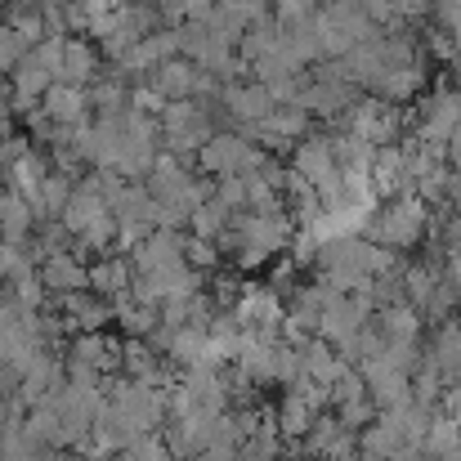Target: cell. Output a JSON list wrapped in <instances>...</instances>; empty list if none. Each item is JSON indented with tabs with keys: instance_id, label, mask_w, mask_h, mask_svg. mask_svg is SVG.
<instances>
[{
	"instance_id": "obj_24",
	"label": "cell",
	"mask_w": 461,
	"mask_h": 461,
	"mask_svg": "<svg viewBox=\"0 0 461 461\" xmlns=\"http://www.w3.org/2000/svg\"><path fill=\"white\" fill-rule=\"evenodd\" d=\"M126 95H131L126 77H104V81H90V108H95V117H117V113L126 108Z\"/></svg>"
},
{
	"instance_id": "obj_25",
	"label": "cell",
	"mask_w": 461,
	"mask_h": 461,
	"mask_svg": "<svg viewBox=\"0 0 461 461\" xmlns=\"http://www.w3.org/2000/svg\"><path fill=\"white\" fill-rule=\"evenodd\" d=\"M27 54H32V41H27V36H23V32L5 18V23H0V77H9V72H14Z\"/></svg>"
},
{
	"instance_id": "obj_15",
	"label": "cell",
	"mask_w": 461,
	"mask_h": 461,
	"mask_svg": "<svg viewBox=\"0 0 461 461\" xmlns=\"http://www.w3.org/2000/svg\"><path fill=\"white\" fill-rule=\"evenodd\" d=\"M376 327L385 336V345H417L421 340V309L412 301H394V305L376 309Z\"/></svg>"
},
{
	"instance_id": "obj_3",
	"label": "cell",
	"mask_w": 461,
	"mask_h": 461,
	"mask_svg": "<svg viewBox=\"0 0 461 461\" xmlns=\"http://www.w3.org/2000/svg\"><path fill=\"white\" fill-rule=\"evenodd\" d=\"M157 122H161V144L175 157H197L202 144L215 135V122L202 99H170Z\"/></svg>"
},
{
	"instance_id": "obj_32",
	"label": "cell",
	"mask_w": 461,
	"mask_h": 461,
	"mask_svg": "<svg viewBox=\"0 0 461 461\" xmlns=\"http://www.w3.org/2000/svg\"><path fill=\"white\" fill-rule=\"evenodd\" d=\"M439 412H448L453 421H461V381L444 390V399H439Z\"/></svg>"
},
{
	"instance_id": "obj_17",
	"label": "cell",
	"mask_w": 461,
	"mask_h": 461,
	"mask_svg": "<svg viewBox=\"0 0 461 461\" xmlns=\"http://www.w3.org/2000/svg\"><path fill=\"white\" fill-rule=\"evenodd\" d=\"M197 77H202V68H197L193 59H166L161 68L149 72V81H153L166 99H193V95H197Z\"/></svg>"
},
{
	"instance_id": "obj_1",
	"label": "cell",
	"mask_w": 461,
	"mask_h": 461,
	"mask_svg": "<svg viewBox=\"0 0 461 461\" xmlns=\"http://www.w3.org/2000/svg\"><path fill=\"white\" fill-rule=\"evenodd\" d=\"M287 242H292V220H287L283 211H274V215L238 211L233 224H229V233H220L215 247H220V251H233L242 269H256V265H265L274 251H283Z\"/></svg>"
},
{
	"instance_id": "obj_35",
	"label": "cell",
	"mask_w": 461,
	"mask_h": 461,
	"mask_svg": "<svg viewBox=\"0 0 461 461\" xmlns=\"http://www.w3.org/2000/svg\"><path fill=\"white\" fill-rule=\"evenodd\" d=\"M453 381H461V363H457V372H453Z\"/></svg>"
},
{
	"instance_id": "obj_4",
	"label": "cell",
	"mask_w": 461,
	"mask_h": 461,
	"mask_svg": "<svg viewBox=\"0 0 461 461\" xmlns=\"http://www.w3.org/2000/svg\"><path fill=\"white\" fill-rule=\"evenodd\" d=\"M202 170L206 175H251V170H260L265 166V153H260V144L251 140V135H242V131H215L206 144H202Z\"/></svg>"
},
{
	"instance_id": "obj_34",
	"label": "cell",
	"mask_w": 461,
	"mask_h": 461,
	"mask_svg": "<svg viewBox=\"0 0 461 461\" xmlns=\"http://www.w3.org/2000/svg\"><path fill=\"white\" fill-rule=\"evenodd\" d=\"M45 461H86V457H81V453H59V448H54Z\"/></svg>"
},
{
	"instance_id": "obj_21",
	"label": "cell",
	"mask_w": 461,
	"mask_h": 461,
	"mask_svg": "<svg viewBox=\"0 0 461 461\" xmlns=\"http://www.w3.org/2000/svg\"><path fill=\"white\" fill-rule=\"evenodd\" d=\"M131 283H135V265L126 256H99V260H90V287L95 292L122 296V292H131Z\"/></svg>"
},
{
	"instance_id": "obj_2",
	"label": "cell",
	"mask_w": 461,
	"mask_h": 461,
	"mask_svg": "<svg viewBox=\"0 0 461 461\" xmlns=\"http://www.w3.org/2000/svg\"><path fill=\"white\" fill-rule=\"evenodd\" d=\"M426 224H430L426 197H421V193H403V197H390V206L376 211L363 233H367L372 242L390 247V251H412V247L426 238Z\"/></svg>"
},
{
	"instance_id": "obj_36",
	"label": "cell",
	"mask_w": 461,
	"mask_h": 461,
	"mask_svg": "<svg viewBox=\"0 0 461 461\" xmlns=\"http://www.w3.org/2000/svg\"><path fill=\"white\" fill-rule=\"evenodd\" d=\"M457 426H461V421H457Z\"/></svg>"
},
{
	"instance_id": "obj_18",
	"label": "cell",
	"mask_w": 461,
	"mask_h": 461,
	"mask_svg": "<svg viewBox=\"0 0 461 461\" xmlns=\"http://www.w3.org/2000/svg\"><path fill=\"white\" fill-rule=\"evenodd\" d=\"M99 72H104V50L99 45H90V41H68L63 45V72H59V81L90 86Z\"/></svg>"
},
{
	"instance_id": "obj_5",
	"label": "cell",
	"mask_w": 461,
	"mask_h": 461,
	"mask_svg": "<svg viewBox=\"0 0 461 461\" xmlns=\"http://www.w3.org/2000/svg\"><path fill=\"white\" fill-rule=\"evenodd\" d=\"M349 135H358V140H367L372 149H390L394 140H399V131H403V117H399V108L390 104V99H381V95H372V99H358L349 113Z\"/></svg>"
},
{
	"instance_id": "obj_9",
	"label": "cell",
	"mask_w": 461,
	"mask_h": 461,
	"mask_svg": "<svg viewBox=\"0 0 461 461\" xmlns=\"http://www.w3.org/2000/svg\"><path fill=\"white\" fill-rule=\"evenodd\" d=\"M292 170H301L309 184L318 188V197L322 193H331L336 184H340V166H336V149H331V140L327 135H318V140H301L296 144V157H292Z\"/></svg>"
},
{
	"instance_id": "obj_12",
	"label": "cell",
	"mask_w": 461,
	"mask_h": 461,
	"mask_svg": "<svg viewBox=\"0 0 461 461\" xmlns=\"http://www.w3.org/2000/svg\"><path fill=\"white\" fill-rule=\"evenodd\" d=\"M224 108H229V117L238 122V126H251V122H265L278 104H274V95H269V86L265 81H251V86H224V99H220Z\"/></svg>"
},
{
	"instance_id": "obj_31",
	"label": "cell",
	"mask_w": 461,
	"mask_h": 461,
	"mask_svg": "<svg viewBox=\"0 0 461 461\" xmlns=\"http://www.w3.org/2000/svg\"><path fill=\"white\" fill-rule=\"evenodd\" d=\"M27 153H32L27 140H18V135H5V140H0V166H5V170H14Z\"/></svg>"
},
{
	"instance_id": "obj_20",
	"label": "cell",
	"mask_w": 461,
	"mask_h": 461,
	"mask_svg": "<svg viewBox=\"0 0 461 461\" xmlns=\"http://www.w3.org/2000/svg\"><path fill=\"white\" fill-rule=\"evenodd\" d=\"M421 461H461V426L448 412H435V421L421 439Z\"/></svg>"
},
{
	"instance_id": "obj_14",
	"label": "cell",
	"mask_w": 461,
	"mask_h": 461,
	"mask_svg": "<svg viewBox=\"0 0 461 461\" xmlns=\"http://www.w3.org/2000/svg\"><path fill=\"white\" fill-rule=\"evenodd\" d=\"M179 260H184V233H175V229H157L149 242H140V247L131 251V265L144 269V274L170 269V265H179Z\"/></svg>"
},
{
	"instance_id": "obj_29",
	"label": "cell",
	"mask_w": 461,
	"mask_h": 461,
	"mask_svg": "<svg viewBox=\"0 0 461 461\" xmlns=\"http://www.w3.org/2000/svg\"><path fill=\"white\" fill-rule=\"evenodd\" d=\"M274 5V18L287 27V23H309V18H318V5L313 0H269Z\"/></svg>"
},
{
	"instance_id": "obj_33",
	"label": "cell",
	"mask_w": 461,
	"mask_h": 461,
	"mask_svg": "<svg viewBox=\"0 0 461 461\" xmlns=\"http://www.w3.org/2000/svg\"><path fill=\"white\" fill-rule=\"evenodd\" d=\"M448 157H453V170L461 175V122H457V131H453V140H448Z\"/></svg>"
},
{
	"instance_id": "obj_13",
	"label": "cell",
	"mask_w": 461,
	"mask_h": 461,
	"mask_svg": "<svg viewBox=\"0 0 461 461\" xmlns=\"http://www.w3.org/2000/svg\"><path fill=\"white\" fill-rule=\"evenodd\" d=\"M113 211H108V202H104V193H99V179L90 175V179H77V188H72V202H68V211H63V224L72 229V233H86V229H95L99 220H108Z\"/></svg>"
},
{
	"instance_id": "obj_22",
	"label": "cell",
	"mask_w": 461,
	"mask_h": 461,
	"mask_svg": "<svg viewBox=\"0 0 461 461\" xmlns=\"http://www.w3.org/2000/svg\"><path fill=\"white\" fill-rule=\"evenodd\" d=\"M421 86H426V68H421V63H403V68H390L372 95H381V99H390V104H403V99L421 95Z\"/></svg>"
},
{
	"instance_id": "obj_26",
	"label": "cell",
	"mask_w": 461,
	"mask_h": 461,
	"mask_svg": "<svg viewBox=\"0 0 461 461\" xmlns=\"http://www.w3.org/2000/svg\"><path fill=\"white\" fill-rule=\"evenodd\" d=\"M9 287V296L18 301L23 309H45V296H50V287L41 283V274H27V278H18V283H5Z\"/></svg>"
},
{
	"instance_id": "obj_6",
	"label": "cell",
	"mask_w": 461,
	"mask_h": 461,
	"mask_svg": "<svg viewBox=\"0 0 461 461\" xmlns=\"http://www.w3.org/2000/svg\"><path fill=\"white\" fill-rule=\"evenodd\" d=\"M457 122H461V90H430V95H421L412 131H417L421 144H444L448 149Z\"/></svg>"
},
{
	"instance_id": "obj_23",
	"label": "cell",
	"mask_w": 461,
	"mask_h": 461,
	"mask_svg": "<svg viewBox=\"0 0 461 461\" xmlns=\"http://www.w3.org/2000/svg\"><path fill=\"white\" fill-rule=\"evenodd\" d=\"M313 417H318V408L301 399L296 390H287V399H283V408H278V430H283V439H305L309 430H313Z\"/></svg>"
},
{
	"instance_id": "obj_28",
	"label": "cell",
	"mask_w": 461,
	"mask_h": 461,
	"mask_svg": "<svg viewBox=\"0 0 461 461\" xmlns=\"http://www.w3.org/2000/svg\"><path fill=\"white\" fill-rule=\"evenodd\" d=\"M220 256H224V251H220L211 238H197V233H188V238H184V260H188L193 269H211Z\"/></svg>"
},
{
	"instance_id": "obj_8",
	"label": "cell",
	"mask_w": 461,
	"mask_h": 461,
	"mask_svg": "<svg viewBox=\"0 0 461 461\" xmlns=\"http://www.w3.org/2000/svg\"><path fill=\"white\" fill-rule=\"evenodd\" d=\"M54 301H59V313L68 318L72 336H77V331H104V327L117 318L113 296H104V292H95V287L72 292V296H54Z\"/></svg>"
},
{
	"instance_id": "obj_11",
	"label": "cell",
	"mask_w": 461,
	"mask_h": 461,
	"mask_svg": "<svg viewBox=\"0 0 461 461\" xmlns=\"http://www.w3.org/2000/svg\"><path fill=\"white\" fill-rule=\"evenodd\" d=\"M41 283L50 287V296H72V292H86L90 287V265L77 256V251H59L50 260H41Z\"/></svg>"
},
{
	"instance_id": "obj_10",
	"label": "cell",
	"mask_w": 461,
	"mask_h": 461,
	"mask_svg": "<svg viewBox=\"0 0 461 461\" xmlns=\"http://www.w3.org/2000/svg\"><path fill=\"white\" fill-rule=\"evenodd\" d=\"M41 113L50 117V122H59V126H81V122H90V86H68V81H54L50 90H45V99H41Z\"/></svg>"
},
{
	"instance_id": "obj_7",
	"label": "cell",
	"mask_w": 461,
	"mask_h": 461,
	"mask_svg": "<svg viewBox=\"0 0 461 461\" xmlns=\"http://www.w3.org/2000/svg\"><path fill=\"white\" fill-rule=\"evenodd\" d=\"M305 131H309V113L301 104H278L265 122L242 126V135H251V140L265 144V149H296V144L305 140Z\"/></svg>"
},
{
	"instance_id": "obj_16",
	"label": "cell",
	"mask_w": 461,
	"mask_h": 461,
	"mask_svg": "<svg viewBox=\"0 0 461 461\" xmlns=\"http://www.w3.org/2000/svg\"><path fill=\"white\" fill-rule=\"evenodd\" d=\"M36 224H41V220H36L32 202H27L18 188H0V238H5V242H27Z\"/></svg>"
},
{
	"instance_id": "obj_27",
	"label": "cell",
	"mask_w": 461,
	"mask_h": 461,
	"mask_svg": "<svg viewBox=\"0 0 461 461\" xmlns=\"http://www.w3.org/2000/svg\"><path fill=\"white\" fill-rule=\"evenodd\" d=\"M63 45H68V36H45L41 45H32V59L59 81V72H63Z\"/></svg>"
},
{
	"instance_id": "obj_19",
	"label": "cell",
	"mask_w": 461,
	"mask_h": 461,
	"mask_svg": "<svg viewBox=\"0 0 461 461\" xmlns=\"http://www.w3.org/2000/svg\"><path fill=\"white\" fill-rule=\"evenodd\" d=\"M72 188H77V179H72L68 170H50L45 184H41V193L32 197L36 220H41V224H45V220H63V211H68V202H72Z\"/></svg>"
},
{
	"instance_id": "obj_30",
	"label": "cell",
	"mask_w": 461,
	"mask_h": 461,
	"mask_svg": "<svg viewBox=\"0 0 461 461\" xmlns=\"http://www.w3.org/2000/svg\"><path fill=\"white\" fill-rule=\"evenodd\" d=\"M131 453H135V461H175L170 448H166V439H157V435H135Z\"/></svg>"
}]
</instances>
